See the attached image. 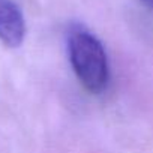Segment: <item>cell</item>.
<instances>
[{
  "instance_id": "cell-1",
  "label": "cell",
  "mask_w": 153,
  "mask_h": 153,
  "mask_svg": "<svg viewBox=\"0 0 153 153\" xmlns=\"http://www.w3.org/2000/svg\"><path fill=\"white\" fill-rule=\"evenodd\" d=\"M68 56L80 83L92 93L107 89L110 65L102 42L83 26H74L68 33Z\"/></svg>"
},
{
  "instance_id": "cell-2",
  "label": "cell",
  "mask_w": 153,
  "mask_h": 153,
  "mask_svg": "<svg viewBox=\"0 0 153 153\" xmlns=\"http://www.w3.org/2000/svg\"><path fill=\"white\" fill-rule=\"evenodd\" d=\"M26 38V21L14 0H0V41L9 48H17Z\"/></svg>"
}]
</instances>
